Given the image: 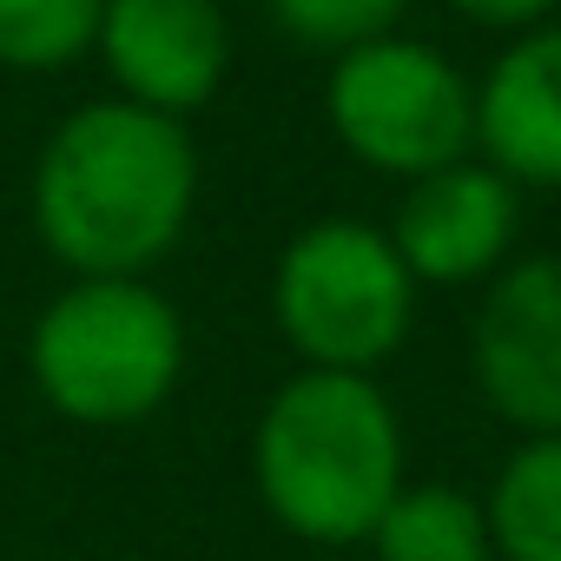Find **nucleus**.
I'll return each instance as SVG.
<instances>
[{"instance_id": "obj_2", "label": "nucleus", "mask_w": 561, "mask_h": 561, "mask_svg": "<svg viewBox=\"0 0 561 561\" xmlns=\"http://www.w3.org/2000/svg\"><path fill=\"white\" fill-rule=\"evenodd\" d=\"M257 495L305 541H364L403 482L390 403L351 370H305L257 423Z\"/></svg>"}, {"instance_id": "obj_11", "label": "nucleus", "mask_w": 561, "mask_h": 561, "mask_svg": "<svg viewBox=\"0 0 561 561\" xmlns=\"http://www.w3.org/2000/svg\"><path fill=\"white\" fill-rule=\"evenodd\" d=\"M489 541L508 561H561V436H535L489 495Z\"/></svg>"}, {"instance_id": "obj_14", "label": "nucleus", "mask_w": 561, "mask_h": 561, "mask_svg": "<svg viewBox=\"0 0 561 561\" xmlns=\"http://www.w3.org/2000/svg\"><path fill=\"white\" fill-rule=\"evenodd\" d=\"M449 8L476 27H535L554 0H449Z\"/></svg>"}, {"instance_id": "obj_8", "label": "nucleus", "mask_w": 561, "mask_h": 561, "mask_svg": "<svg viewBox=\"0 0 561 561\" xmlns=\"http://www.w3.org/2000/svg\"><path fill=\"white\" fill-rule=\"evenodd\" d=\"M515 238V185L502 172L482 165H443L423 172L397 211V257L410 264V277H430V285H462V277H482Z\"/></svg>"}, {"instance_id": "obj_1", "label": "nucleus", "mask_w": 561, "mask_h": 561, "mask_svg": "<svg viewBox=\"0 0 561 561\" xmlns=\"http://www.w3.org/2000/svg\"><path fill=\"white\" fill-rule=\"evenodd\" d=\"M192 192L198 159L179 119L133 100H100L47 139L34 172V225L80 277H133L179 244Z\"/></svg>"}, {"instance_id": "obj_3", "label": "nucleus", "mask_w": 561, "mask_h": 561, "mask_svg": "<svg viewBox=\"0 0 561 561\" xmlns=\"http://www.w3.org/2000/svg\"><path fill=\"white\" fill-rule=\"evenodd\" d=\"M185 364V331L139 277H87L34 331V383L73 423L152 416Z\"/></svg>"}, {"instance_id": "obj_12", "label": "nucleus", "mask_w": 561, "mask_h": 561, "mask_svg": "<svg viewBox=\"0 0 561 561\" xmlns=\"http://www.w3.org/2000/svg\"><path fill=\"white\" fill-rule=\"evenodd\" d=\"M106 0H0V67L47 73L100 41Z\"/></svg>"}, {"instance_id": "obj_10", "label": "nucleus", "mask_w": 561, "mask_h": 561, "mask_svg": "<svg viewBox=\"0 0 561 561\" xmlns=\"http://www.w3.org/2000/svg\"><path fill=\"white\" fill-rule=\"evenodd\" d=\"M377 561H489V515L462 489H397L370 528Z\"/></svg>"}, {"instance_id": "obj_5", "label": "nucleus", "mask_w": 561, "mask_h": 561, "mask_svg": "<svg viewBox=\"0 0 561 561\" xmlns=\"http://www.w3.org/2000/svg\"><path fill=\"white\" fill-rule=\"evenodd\" d=\"M331 126L377 172H443L476 146L469 80L423 41H364L331 73Z\"/></svg>"}, {"instance_id": "obj_9", "label": "nucleus", "mask_w": 561, "mask_h": 561, "mask_svg": "<svg viewBox=\"0 0 561 561\" xmlns=\"http://www.w3.org/2000/svg\"><path fill=\"white\" fill-rule=\"evenodd\" d=\"M476 139L502 179L561 185V27L522 34L476 100Z\"/></svg>"}, {"instance_id": "obj_13", "label": "nucleus", "mask_w": 561, "mask_h": 561, "mask_svg": "<svg viewBox=\"0 0 561 561\" xmlns=\"http://www.w3.org/2000/svg\"><path fill=\"white\" fill-rule=\"evenodd\" d=\"M403 8H410V0H271L277 27H285L291 41H305V47H337V54H351V47L390 34Z\"/></svg>"}, {"instance_id": "obj_7", "label": "nucleus", "mask_w": 561, "mask_h": 561, "mask_svg": "<svg viewBox=\"0 0 561 561\" xmlns=\"http://www.w3.org/2000/svg\"><path fill=\"white\" fill-rule=\"evenodd\" d=\"M133 106L192 113L218 93L231 34L218 0H106L93 41Z\"/></svg>"}, {"instance_id": "obj_4", "label": "nucleus", "mask_w": 561, "mask_h": 561, "mask_svg": "<svg viewBox=\"0 0 561 561\" xmlns=\"http://www.w3.org/2000/svg\"><path fill=\"white\" fill-rule=\"evenodd\" d=\"M277 324L311 370L364 377L410 331V264L357 218H324L277 264Z\"/></svg>"}, {"instance_id": "obj_6", "label": "nucleus", "mask_w": 561, "mask_h": 561, "mask_svg": "<svg viewBox=\"0 0 561 561\" xmlns=\"http://www.w3.org/2000/svg\"><path fill=\"white\" fill-rule=\"evenodd\" d=\"M476 383L508 423L561 436V251L515 264L489 291L476 318Z\"/></svg>"}]
</instances>
